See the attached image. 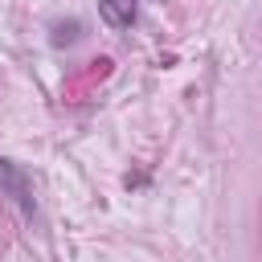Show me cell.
I'll return each instance as SVG.
<instances>
[{
    "label": "cell",
    "instance_id": "obj_1",
    "mask_svg": "<svg viewBox=\"0 0 262 262\" xmlns=\"http://www.w3.org/2000/svg\"><path fill=\"white\" fill-rule=\"evenodd\" d=\"M0 184L8 188V196L20 205V213H37V201H33V184H29V176L12 164V160H0Z\"/></svg>",
    "mask_w": 262,
    "mask_h": 262
},
{
    "label": "cell",
    "instance_id": "obj_2",
    "mask_svg": "<svg viewBox=\"0 0 262 262\" xmlns=\"http://www.w3.org/2000/svg\"><path fill=\"white\" fill-rule=\"evenodd\" d=\"M98 16L111 29H131L135 25V0H98Z\"/></svg>",
    "mask_w": 262,
    "mask_h": 262
},
{
    "label": "cell",
    "instance_id": "obj_3",
    "mask_svg": "<svg viewBox=\"0 0 262 262\" xmlns=\"http://www.w3.org/2000/svg\"><path fill=\"white\" fill-rule=\"evenodd\" d=\"M70 41H78V20L57 25V33H53V45H70Z\"/></svg>",
    "mask_w": 262,
    "mask_h": 262
}]
</instances>
